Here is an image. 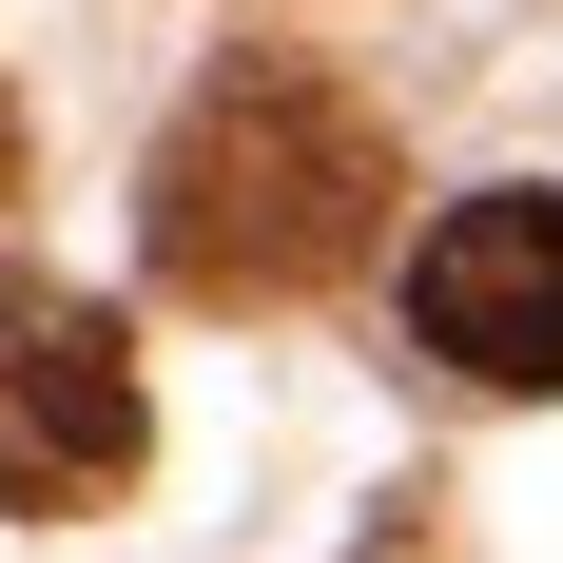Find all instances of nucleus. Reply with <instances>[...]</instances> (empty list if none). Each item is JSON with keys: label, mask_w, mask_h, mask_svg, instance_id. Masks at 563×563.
I'll return each mask as SVG.
<instances>
[{"label": "nucleus", "mask_w": 563, "mask_h": 563, "mask_svg": "<svg viewBox=\"0 0 563 563\" xmlns=\"http://www.w3.org/2000/svg\"><path fill=\"white\" fill-rule=\"evenodd\" d=\"M389 117L331 98V78H291V58H253V78H214V98L156 136V195H136V233H156V273L195 291V311H291V291H331L369 233H389Z\"/></svg>", "instance_id": "f257e3e1"}, {"label": "nucleus", "mask_w": 563, "mask_h": 563, "mask_svg": "<svg viewBox=\"0 0 563 563\" xmlns=\"http://www.w3.org/2000/svg\"><path fill=\"white\" fill-rule=\"evenodd\" d=\"M156 448V408H136V350H117L98 291H40L0 273V506L58 525V506H117Z\"/></svg>", "instance_id": "f03ea898"}, {"label": "nucleus", "mask_w": 563, "mask_h": 563, "mask_svg": "<svg viewBox=\"0 0 563 563\" xmlns=\"http://www.w3.org/2000/svg\"><path fill=\"white\" fill-rule=\"evenodd\" d=\"M408 331L466 389H563V195H466L408 253Z\"/></svg>", "instance_id": "7ed1b4c3"}, {"label": "nucleus", "mask_w": 563, "mask_h": 563, "mask_svg": "<svg viewBox=\"0 0 563 563\" xmlns=\"http://www.w3.org/2000/svg\"><path fill=\"white\" fill-rule=\"evenodd\" d=\"M0 175H20V117H0Z\"/></svg>", "instance_id": "20e7f679"}]
</instances>
